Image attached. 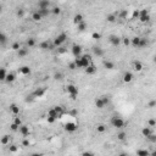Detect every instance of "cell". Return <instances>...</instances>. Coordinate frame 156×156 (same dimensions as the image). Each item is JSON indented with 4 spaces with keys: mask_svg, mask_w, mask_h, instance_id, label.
<instances>
[{
    "mask_svg": "<svg viewBox=\"0 0 156 156\" xmlns=\"http://www.w3.org/2000/svg\"><path fill=\"white\" fill-rule=\"evenodd\" d=\"M66 92L70 94L71 99H73V100L77 99V96H78V88H77L76 85H73V84H68V85L66 87Z\"/></svg>",
    "mask_w": 156,
    "mask_h": 156,
    "instance_id": "cell-1",
    "label": "cell"
},
{
    "mask_svg": "<svg viewBox=\"0 0 156 156\" xmlns=\"http://www.w3.org/2000/svg\"><path fill=\"white\" fill-rule=\"evenodd\" d=\"M66 39H67V34H66V33H60L59 35L55 37V39H54V45H55L56 48H60L63 43L66 42Z\"/></svg>",
    "mask_w": 156,
    "mask_h": 156,
    "instance_id": "cell-2",
    "label": "cell"
},
{
    "mask_svg": "<svg viewBox=\"0 0 156 156\" xmlns=\"http://www.w3.org/2000/svg\"><path fill=\"white\" fill-rule=\"evenodd\" d=\"M111 125L113 126L115 128H117V129H121V128H123V127L126 126V122L121 118V117L115 116V117L111 118Z\"/></svg>",
    "mask_w": 156,
    "mask_h": 156,
    "instance_id": "cell-3",
    "label": "cell"
},
{
    "mask_svg": "<svg viewBox=\"0 0 156 156\" xmlns=\"http://www.w3.org/2000/svg\"><path fill=\"white\" fill-rule=\"evenodd\" d=\"M139 20H140V22H143V23H145V22H148V21L150 20L149 11H148L146 9H143L142 11H139Z\"/></svg>",
    "mask_w": 156,
    "mask_h": 156,
    "instance_id": "cell-4",
    "label": "cell"
},
{
    "mask_svg": "<svg viewBox=\"0 0 156 156\" xmlns=\"http://www.w3.org/2000/svg\"><path fill=\"white\" fill-rule=\"evenodd\" d=\"M55 45H54V43L51 44L49 40H45V42H42L40 44H39V48L42 49V50H53V48H54Z\"/></svg>",
    "mask_w": 156,
    "mask_h": 156,
    "instance_id": "cell-5",
    "label": "cell"
},
{
    "mask_svg": "<svg viewBox=\"0 0 156 156\" xmlns=\"http://www.w3.org/2000/svg\"><path fill=\"white\" fill-rule=\"evenodd\" d=\"M81 59H82V63H83V68H87L89 65H92V56L90 55L85 54V55L81 56Z\"/></svg>",
    "mask_w": 156,
    "mask_h": 156,
    "instance_id": "cell-6",
    "label": "cell"
},
{
    "mask_svg": "<svg viewBox=\"0 0 156 156\" xmlns=\"http://www.w3.org/2000/svg\"><path fill=\"white\" fill-rule=\"evenodd\" d=\"M77 128H78V126L76 125L74 122H68V123L65 125V130L68 132V133H73V132H76Z\"/></svg>",
    "mask_w": 156,
    "mask_h": 156,
    "instance_id": "cell-7",
    "label": "cell"
},
{
    "mask_svg": "<svg viewBox=\"0 0 156 156\" xmlns=\"http://www.w3.org/2000/svg\"><path fill=\"white\" fill-rule=\"evenodd\" d=\"M72 54L74 55V57H79L82 54V46L78 44H73L72 45Z\"/></svg>",
    "mask_w": 156,
    "mask_h": 156,
    "instance_id": "cell-8",
    "label": "cell"
},
{
    "mask_svg": "<svg viewBox=\"0 0 156 156\" xmlns=\"http://www.w3.org/2000/svg\"><path fill=\"white\" fill-rule=\"evenodd\" d=\"M110 43L113 45V46H118L121 44V38L117 37V35H110Z\"/></svg>",
    "mask_w": 156,
    "mask_h": 156,
    "instance_id": "cell-9",
    "label": "cell"
},
{
    "mask_svg": "<svg viewBox=\"0 0 156 156\" xmlns=\"http://www.w3.org/2000/svg\"><path fill=\"white\" fill-rule=\"evenodd\" d=\"M38 7L39 9H49L50 7V1L49 0H39Z\"/></svg>",
    "mask_w": 156,
    "mask_h": 156,
    "instance_id": "cell-10",
    "label": "cell"
},
{
    "mask_svg": "<svg viewBox=\"0 0 156 156\" xmlns=\"http://www.w3.org/2000/svg\"><path fill=\"white\" fill-rule=\"evenodd\" d=\"M95 106L98 107V109H104L106 105H105V102H104V100H102V98H96L95 99Z\"/></svg>",
    "mask_w": 156,
    "mask_h": 156,
    "instance_id": "cell-11",
    "label": "cell"
},
{
    "mask_svg": "<svg viewBox=\"0 0 156 156\" xmlns=\"http://www.w3.org/2000/svg\"><path fill=\"white\" fill-rule=\"evenodd\" d=\"M20 133H21L23 137H27V135H29V128H28L27 126L22 125L20 127Z\"/></svg>",
    "mask_w": 156,
    "mask_h": 156,
    "instance_id": "cell-12",
    "label": "cell"
},
{
    "mask_svg": "<svg viewBox=\"0 0 156 156\" xmlns=\"http://www.w3.org/2000/svg\"><path fill=\"white\" fill-rule=\"evenodd\" d=\"M44 93H45V89H44V88H38V89L34 90L33 96H34V98H42V96L44 95Z\"/></svg>",
    "mask_w": 156,
    "mask_h": 156,
    "instance_id": "cell-13",
    "label": "cell"
},
{
    "mask_svg": "<svg viewBox=\"0 0 156 156\" xmlns=\"http://www.w3.org/2000/svg\"><path fill=\"white\" fill-rule=\"evenodd\" d=\"M42 18H43V16H42V14H40L39 11H35V12L32 14V20H33L34 22H39Z\"/></svg>",
    "mask_w": 156,
    "mask_h": 156,
    "instance_id": "cell-14",
    "label": "cell"
},
{
    "mask_svg": "<svg viewBox=\"0 0 156 156\" xmlns=\"http://www.w3.org/2000/svg\"><path fill=\"white\" fill-rule=\"evenodd\" d=\"M133 81V74H132V72H126L125 74H123V82L125 83H129V82H132Z\"/></svg>",
    "mask_w": 156,
    "mask_h": 156,
    "instance_id": "cell-15",
    "label": "cell"
},
{
    "mask_svg": "<svg viewBox=\"0 0 156 156\" xmlns=\"http://www.w3.org/2000/svg\"><path fill=\"white\" fill-rule=\"evenodd\" d=\"M93 51H94V54H95L96 56H99V57L104 56V50H102L100 46H94V48H93Z\"/></svg>",
    "mask_w": 156,
    "mask_h": 156,
    "instance_id": "cell-16",
    "label": "cell"
},
{
    "mask_svg": "<svg viewBox=\"0 0 156 156\" xmlns=\"http://www.w3.org/2000/svg\"><path fill=\"white\" fill-rule=\"evenodd\" d=\"M10 111H11L14 115L17 116V115L20 113V107H18L16 104H11V105H10Z\"/></svg>",
    "mask_w": 156,
    "mask_h": 156,
    "instance_id": "cell-17",
    "label": "cell"
},
{
    "mask_svg": "<svg viewBox=\"0 0 156 156\" xmlns=\"http://www.w3.org/2000/svg\"><path fill=\"white\" fill-rule=\"evenodd\" d=\"M95 72H96V67L94 66L93 63L89 65V66L85 68V73H87V74H94Z\"/></svg>",
    "mask_w": 156,
    "mask_h": 156,
    "instance_id": "cell-18",
    "label": "cell"
},
{
    "mask_svg": "<svg viewBox=\"0 0 156 156\" xmlns=\"http://www.w3.org/2000/svg\"><path fill=\"white\" fill-rule=\"evenodd\" d=\"M73 22H74V25H79L81 22H83V15H81V14L74 15V17H73Z\"/></svg>",
    "mask_w": 156,
    "mask_h": 156,
    "instance_id": "cell-19",
    "label": "cell"
},
{
    "mask_svg": "<svg viewBox=\"0 0 156 156\" xmlns=\"http://www.w3.org/2000/svg\"><path fill=\"white\" fill-rule=\"evenodd\" d=\"M130 44H132L134 48H139V45H140V38H139V37H134V38L130 40Z\"/></svg>",
    "mask_w": 156,
    "mask_h": 156,
    "instance_id": "cell-20",
    "label": "cell"
},
{
    "mask_svg": "<svg viewBox=\"0 0 156 156\" xmlns=\"http://www.w3.org/2000/svg\"><path fill=\"white\" fill-rule=\"evenodd\" d=\"M20 72H21L22 74H25V76H28V74H31V68H29L28 66H22V67L20 68Z\"/></svg>",
    "mask_w": 156,
    "mask_h": 156,
    "instance_id": "cell-21",
    "label": "cell"
},
{
    "mask_svg": "<svg viewBox=\"0 0 156 156\" xmlns=\"http://www.w3.org/2000/svg\"><path fill=\"white\" fill-rule=\"evenodd\" d=\"M28 54V49L27 48H21L18 51H17V55L20 56V57H23V56H26Z\"/></svg>",
    "mask_w": 156,
    "mask_h": 156,
    "instance_id": "cell-22",
    "label": "cell"
},
{
    "mask_svg": "<svg viewBox=\"0 0 156 156\" xmlns=\"http://www.w3.org/2000/svg\"><path fill=\"white\" fill-rule=\"evenodd\" d=\"M48 116H51V117H55L56 120H57V118H60V115H59V113H57V112L55 111V109H54V107H53L51 110H49V111H48Z\"/></svg>",
    "mask_w": 156,
    "mask_h": 156,
    "instance_id": "cell-23",
    "label": "cell"
},
{
    "mask_svg": "<svg viewBox=\"0 0 156 156\" xmlns=\"http://www.w3.org/2000/svg\"><path fill=\"white\" fill-rule=\"evenodd\" d=\"M133 67H134V70H135L137 72H140V71L143 70V65H142V62H140V61H134V63H133Z\"/></svg>",
    "mask_w": 156,
    "mask_h": 156,
    "instance_id": "cell-24",
    "label": "cell"
},
{
    "mask_svg": "<svg viewBox=\"0 0 156 156\" xmlns=\"http://www.w3.org/2000/svg\"><path fill=\"white\" fill-rule=\"evenodd\" d=\"M15 79H16V76H15L14 73H7V77H6L5 82H6V83H12Z\"/></svg>",
    "mask_w": 156,
    "mask_h": 156,
    "instance_id": "cell-25",
    "label": "cell"
},
{
    "mask_svg": "<svg viewBox=\"0 0 156 156\" xmlns=\"http://www.w3.org/2000/svg\"><path fill=\"white\" fill-rule=\"evenodd\" d=\"M6 77H7L6 70H5V68H0V81H4V82H5Z\"/></svg>",
    "mask_w": 156,
    "mask_h": 156,
    "instance_id": "cell-26",
    "label": "cell"
},
{
    "mask_svg": "<svg viewBox=\"0 0 156 156\" xmlns=\"http://www.w3.org/2000/svg\"><path fill=\"white\" fill-rule=\"evenodd\" d=\"M142 134L146 138V137H149V135L151 134V129H150L149 127H144V128L142 129Z\"/></svg>",
    "mask_w": 156,
    "mask_h": 156,
    "instance_id": "cell-27",
    "label": "cell"
},
{
    "mask_svg": "<svg viewBox=\"0 0 156 156\" xmlns=\"http://www.w3.org/2000/svg\"><path fill=\"white\" fill-rule=\"evenodd\" d=\"M74 63H76L77 68H83V63H82V59H81V56L74 59Z\"/></svg>",
    "mask_w": 156,
    "mask_h": 156,
    "instance_id": "cell-28",
    "label": "cell"
},
{
    "mask_svg": "<svg viewBox=\"0 0 156 156\" xmlns=\"http://www.w3.org/2000/svg\"><path fill=\"white\" fill-rule=\"evenodd\" d=\"M104 67L107 68V70H112L115 67V65H113V62H111V61H104Z\"/></svg>",
    "mask_w": 156,
    "mask_h": 156,
    "instance_id": "cell-29",
    "label": "cell"
},
{
    "mask_svg": "<svg viewBox=\"0 0 156 156\" xmlns=\"http://www.w3.org/2000/svg\"><path fill=\"white\" fill-rule=\"evenodd\" d=\"M77 27H78V31L79 32H84L87 29V25H85V22H81L79 25H77Z\"/></svg>",
    "mask_w": 156,
    "mask_h": 156,
    "instance_id": "cell-30",
    "label": "cell"
},
{
    "mask_svg": "<svg viewBox=\"0 0 156 156\" xmlns=\"http://www.w3.org/2000/svg\"><path fill=\"white\" fill-rule=\"evenodd\" d=\"M137 155L138 156H149L150 153H149L148 150H138V151H137Z\"/></svg>",
    "mask_w": 156,
    "mask_h": 156,
    "instance_id": "cell-31",
    "label": "cell"
},
{
    "mask_svg": "<svg viewBox=\"0 0 156 156\" xmlns=\"http://www.w3.org/2000/svg\"><path fill=\"white\" fill-rule=\"evenodd\" d=\"M116 20H117V18H116V16H115V15H107V17H106V21H107V22H110V23H113Z\"/></svg>",
    "mask_w": 156,
    "mask_h": 156,
    "instance_id": "cell-32",
    "label": "cell"
},
{
    "mask_svg": "<svg viewBox=\"0 0 156 156\" xmlns=\"http://www.w3.org/2000/svg\"><path fill=\"white\" fill-rule=\"evenodd\" d=\"M10 143V137L9 135H4L2 138H1V144L2 145H6V144H9Z\"/></svg>",
    "mask_w": 156,
    "mask_h": 156,
    "instance_id": "cell-33",
    "label": "cell"
},
{
    "mask_svg": "<svg viewBox=\"0 0 156 156\" xmlns=\"http://www.w3.org/2000/svg\"><path fill=\"white\" fill-rule=\"evenodd\" d=\"M54 109H55V111L60 115V117L63 115V109H62V106H59V105H56V106H54Z\"/></svg>",
    "mask_w": 156,
    "mask_h": 156,
    "instance_id": "cell-34",
    "label": "cell"
},
{
    "mask_svg": "<svg viewBox=\"0 0 156 156\" xmlns=\"http://www.w3.org/2000/svg\"><path fill=\"white\" fill-rule=\"evenodd\" d=\"M148 45V39L146 38H140V45L139 48H145Z\"/></svg>",
    "mask_w": 156,
    "mask_h": 156,
    "instance_id": "cell-35",
    "label": "cell"
},
{
    "mask_svg": "<svg viewBox=\"0 0 156 156\" xmlns=\"http://www.w3.org/2000/svg\"><path fill=\"white\" fill-rule=\"evenodd\" d=\"M34 45H35V39H34V38H29V39L27 40V46L33 48Z\"/></svg>",
    "mask_w": 156,
    "mask_h": 156,
    "instance_id": "cell-36",
    "label": "cell"
},
{
    "mask_svg": "<svg viewBox=\"0 0 156 156\" xmlns=\"http://www.w3.org/2000/svg\"><path fill=\"white\" fill-rule=\"evenodd\" d=\"M96 130L99 132V133H104L105 130H106V126L105 125H99L96 127Z\"/></svg>",
    "mask_w": 156,
    "mask_h": 156,
    "instance_id": "cell-37",
    "label": "cell"
},
{
    "mask_svg": "<svg viewBox=\"0 0 156 156\" xmlns=\"http://www.w3.org/2000/svg\"><path fill=\"white\" fill-rule=\"evenodd\" d=\"M6 40H7V37H6L4 33H1V34H0V43H1V45H4V44L6 43Z\"/></svg>",
    "mask_w": 156,
    "mask_h": 156,
    "instance_id": "cell-38",
    "label": "cell"
},
{
    "mask_svg": "<svg viewBox=\"0 0 156 156\" xmlns=\"http://www.w3.org/2000/svg\"><path fill=\"white\" fill-rule=\"evenodd\" d=\"M62 73H61V72H56V73H55V74H54V79H55V81H61V79H62Z\"/></svg>",
    "mask_w": 156,
    "mask_h": 156,
    "instance_id": "cell-39",
    "label": "cell"
},
{
    "mask_svg": "<svg viewBox=\"0 0 156 156\" xmlns=\"http://www.w3.org/2000/svg\"><path fill=\"white\" fill-rule=\"evenodd\" d=\"M146 139H148L150 143H156V135L155 134H153V133H151L149 137H146Z\"/></svg>",
    "mask_w": 156,
    "mask_h": 156,
    "instance_id": "cell-40",
    "label": "cell"
},
{
    "mask_svg": "<svg viewBox=\"0 0 156 156\" xmlns=\"http://www.w3.org/2000/svg\"><path fill=\"white\" fill-rule=\"evenodd\" d=\"M38 11H39V12L42 14V16L44 17V16H46V15L49 14V11H50V10H49V9H39Z\"/></svg>",
    "mask_w": 156,
    "mask_h": 156,
    "instance_id": "cell-41",
    "label": "cell"
},
{
    "mask_svg": "<svg viewBox=\"0 0 156 156\" xmlns=\"http://www.w3.org/2000/svg\"><path fill=\"white\" fill-rule=\"evenodd\" d=\"M11 49H12V50H15V51H18V50L21 49L20 43H14V44H12V46H11Z\"/></svg>",
    "mask_w": 156,
    "mask_h": 156,
    "instance_id": "cell-42",
    "label": "cell"
},
{
    "mask_svg": "<svg viewBox=\"0 0 156 156\" xmlns=\"http://www.w3.org/2000/svg\"><path fill=\"white\" fill-rule=\"evenodd\" d=\"M126 137H127L126 132H121V133H118V134H117V138H118L120 140H125Z\"/></svg>",
    "mask_w": 156,
    "mask_h": 156,
    "instance_id": "cell-43",
    "label": "cell"
},
{
    "mask_svg": "<svg viewBox=\"0 0 156 156\" xmlns=\"http://www.w3.org/2000/svg\"><path fill=\"white\" fill-rule=\"evenodd\" d=\"M10 127H11V130H14V132H16V130H20V126L16 125L15 122H14V123H11V126H10Z\"/></svg>",
    "mask_w": 156,
    "mask_h": 156,
    "instance_id": "cell-44",
    "label": "cell"
},
{
    "mask_svg": "<svg viewBox=\"0 0 156 156\" xmlns=\"http://www.w3.org/2000/svg\"><path fill=\"white\" fill-rule=\"evenodd\" d=\"M60 12H61V9H60V7L56 6V7L53 9V14H54V15H60Z\"/></svg>",
    "mask_w": 156,
    "mask_h": 156,
    "instance_id": "cell-45",
    "label": "cell"
},
{
    "mask_svg": "<svg viewBox=\"0 0 156 156\" xmlns=\"http://www.w3.org/2000/svg\"><path fill=\"white\" fill-rule=\"evenodd\" d=\"M148 123H149V126H150V127H155V126H156V120H154V118H150V120L148 121Z\"/></svg>",
    "mask_w": 156,
    "mask_h": 156,
    "instance_id": "cell-46",
    "label": "cell"
},
{
    "mask_svg": "<svg viewBox=\"0 0 156 156\" xmlns=\"http://www.w3.org/2000/svg\"><path fill=\"white\" fill-rule=\"evenodd\" d=\"M14 122H15L16 125H18L20 127L22 126V121H21V118H20V117H15V121H14Z\"/></svg>",
    "mask_w": 156,
    "mask_h": 156,
    "instance_id": "cell-47",
    "label": "cell"
},
{
    "mask_svg": "<svg viewBox=\"0 0 156 156\" xmlns=\"http://www.w3.org/2000/svg\"><path fill=\"white\" fill-rule=\"evenodd\" d=\"M23 15H25V11H23L22 9H18V10H17V16H18V17H23Z\"/></svg>",
    "mask_w": 156,
    "mask_h": 156,
    "instance_id": "cell-48",
    "label": "cell"
},
{
    "mask_svg": "<svg viewBox=\"0 0 156 156\" xmlns=\"http://www.w3.org/2000/svg\"><path fill=\"white\" fill-rule=\"evenodd\" d=\"M92 38H93V39H100V38H101V34H100V33H93V34H92Z\"/></svg>",
    "mask_w": 156,
    "mask_h": 156,
    "instance_id": "cell-49",
    "label": "cell"
},
{
    "mask_svg": "<svg viewBox=\"0 0 156 156\" xmlns=\"http://www.w3.org/2000/svg\"><path fill=\"white\" fill-rule=\"evenodd\" d=\"M127 16H128V11H127V10H122V11H121V17H122V18H126Z\"/></svg>",
    "mask_w": 156,
    "mask_h": 156,
    "instance_id": "cell-50",
    "label": "cell"
},
{
    "mask_svg": "<svg viewBox=\"0 0 156 156\" xmlns=\"http://www.w3.org/2000/svg\"><path fill=\"white\" fill-rule=\"evenodd\" d=\"M68 68H70V70H72V71L77 68V66H76V63H74V61H73V62H71L70 65H68Z\"/></svg>",
    "mask_w": 156,
    "mask_h": 156,
    "instance_id": "cell-51",
    "label": "cell"
},
{
    "mask_svg": "<svg viewBox=\"0 0 156 156\" xmlns=\"http://www.w3.org/2000/svg\"><path fill=\"white\" fill-rule=\"evenodd\" d=\"M123 44H125L126 46H128L130 44V39L129 38H123Z\"/></svg>",
    "mask_w": 156,
    "mask_h": 156,
    "instance_id": "cell-52",
    "label": "cell"
},
{
    "mask_svg": "<svg viewBox=\"0 0 156 156\" xmlns=\"http://www.w3.org/2000/svg\"><path fill=\"white\" fill-rule=\"evenodd\" d=\"M101 98H102V100H104L105 105H109V104H110V99H109L107 96H101Z\"/></svg>",
    "mask_w": 156,
    "mask_h": 156,
    "instance_id": "cell-53",
    "label": "cell"
},
{
    "mask_svg": "<svg viewBox=\"0 0 156 156\" xmlns=\"http://www.w3.org/2000/svg\"><path fill=\"white\" fill-rule=\"evenodd\" d=\"M55 121H56V118H55V117H51V116H48V122H49V123H54Z\"/></svg>",
    "mask_w": 156,
    "mask_h": 156,
    "instance_id": "cell-54",
    "label": "cell"
},
{
    "mask_svg": "<svg viewBox=\"0 0 156 156\" xmlns=\"http://www.w3.org/2000/svg\"><path fill=\"white\" fill-rule=\"evenodd\" d=\"M156 106V100H151L149 104H148V107H154Z\"/></svg>",
    "mask_w": 156,
    "mask_h": 156,
    "instance_id": "cell-55",
    "label": "cell"
},
{
    "mask_svg": "<svg viewBox=\"0 0 156 156\" xmlns=\"http://www.w3.org/2000/svg\"><path fill=\"white\" fill-rule=\"evenodd\" d=\"M10 151H11V153H16V151H17V148H16L15 145H12V146H10Z\"/></svg>",
    "mask_w": 156,
    "mask_h": 156,
    "instance_id": "cell-56",
    "label": "cell"
},
{
    "mask_svg": "<svg viewBox=\"0 0 156 156\" xmlns=\"http://www.w3.org/2000/svg\"><path fill=\"white\" fill-rule=\"evenodd\" d=\"M22 145H23V146H28V145H29V142H28V140H23Z\"/></svg>",
    "mask_w": 156,
    "mask_h": 156,
    "instance_id": "cell-57",
    "label": "cell"
},
{
    "mask_svg": "<svg viewBox=\"0 0 156 156\" xmlns=\"http://www.w3.org/2000/svg\"><path fill=\"white\" fill-rule=\"evenodd\" d=\"M59 53H60V54H63V53H66V49H65V48H59Z\"/></svg>",
    "mask_w": 156,
    "mask_h": 156,
    "instance_id": "cell-58",
    "label": "cell"
},
{
    "mask_svg": "<svg viewBox=\"0 0 156 156\" xmlns=\"http://www.w3.org/2000/svg\"><path fill=\"white\" fill-rule=\"evenodd\" d=\"M133 17H139V11H134L133 12Z\"/></svg>",
    "mask_w": 156,
    "mask_h": 156,
    "instance_id": "cell-59",
    "label": "cell"
},
{
    "mask_svg": "<svg viewBox=\"0 0 156 156\" xmlns=\"http://www.w3.org/2000/svg\"><path fill=\"white\" fill-rule=\"evenodd\" d=\"M82 155H84V156H87V155H93V153H90V151H85V153H83Z\"/></svg>",
    "mask_w": 156,
    "mask_h": 156,
    "instance_id": "cell-60",
    "label": "cell"
},
{
    "mask_svg": "<svg viewBox=\"0 0 156 156\" xmlns=\"http://www.w3.org/2000/svg\"><path fill=\"white\" fill-rule=\"evenodd\" d=\"M70 113H71L72 116H76V115H77V111H76V110H72V111H71Z\"/></svg>",
    "mask_w": 156,
    "mask_h": 156,
    "instance_id": "cell-61",
    "label": "cell"
},
{
    "mask_svg": "<svg viewBox=\"0 0 156 156\" xmlns=\"http://www.w3.org/2000/svg\"><path fill=\"white\" fill-rule=\"evenodd\" d=\"M150 155H153V156H156V150H155V151H153V153H150Z\"/></svg>",
    "mask_w": 156,
    "mask_h": 156,
    "instance_id": "cell-62",
    "label": "cell"
},
{
    "mask_svg": "<svg viewBox=\"0 0 156 156\" xmlns=\"http://www.w3.org/2000/svg\"><path fill=\"white\" fill-rule=\"evenodd\" d=\"M154 62L156 63V55H155V56H154Z\"/></svg>",
    "mask_w": 156,
    "mask_h": 156,
    "instance_id": "cell-63",
    "label": "cell"
}]
</instances>
